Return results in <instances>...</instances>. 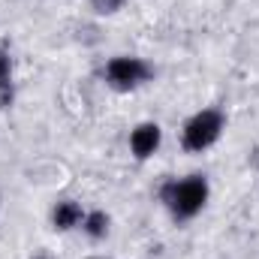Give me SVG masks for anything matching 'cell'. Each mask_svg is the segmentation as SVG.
<instances>
[{
	"label": "cell",
	"mask_w": 259,
	"mask_h": 259,
	"mask_svg": "<svg viewBox=\"0 0 259 259\" xmlns=\"http://www.w3.org/2000/svg\"><path fill=\"white\" fill-rule=\"evenodd\" d=\"M81 229H84V235L94 238V241L106 238V235H109V214H106V211H88Z\"/></svg>",
	"instance_id": "6"
},
{
	"label": "cell",
	"mask_w": 259,
	"mask_h": 259,
	"mask_svg": "<svg viewBox=\"0 0 259 259\" xmlns=\"http://www.w3.org/2000/svg\"><path fill=\"white\" fill-rule=\"evenodd\" d=\"M12 61L6 52H0V106L12 103Z\"/></svg>",
	"instance_id": "7"
},
{
	"label": "cell",
	"mask_w": 259,
	"mask_h": 259,
	"mask_svg": "<svg viewBox=\"0 0 259 259\" xmlns=\"http://www.w3.org/2000/svg\"><path fill=\"white\" fill-rule=\"evenodd\" d=\"M124 0H97V6H100V12H112V9H118Z\"/></svg>",
	"instance_id": "8"
},
{
	"label": "cell",
	"mask_w": 259,
	"mask_h": 259,
	"mask_svg": "<svg viewBox=\"0 0 259 259\" xmlns=\"http://www.w3.org/2000/svg\"><path fill=\"white\" fill-rule=\"evenodd\" d=\"M84 208L75 202V199H64V202H58L55 208H52V223H55V229H61V232H69V229H78L81 223H84Z\"/></svg>",
	"instance_id": "5"
},
{
	"label": "cell",
	"mask_w": 259,
	"mask_h": 259,
	"mask_svg": "<svg viewBox=\"0 0 259 259\" xmlns=\"http://www.w3.org/2000/svg\"><path fill=\"white\" fill-rule=\"evenodd\" d=\"M223 130H226V115L220 109H202L184 124L181 145L187 151H193V154H202L223 136Z\"/></svg>",
	"instance_id": "2"
},
{
	"label": "cell",
	"mask_w": 259,
	"mask_h": 259,
	"mask_svg": "<svg viewBox=\"0 0 259 259\" xmlns=\"http://www.w3.org/2000/svg\"><path fill=\"white\" fill-rule=\"evenodd\" d=\"M91 259H97V256H91Z\"/></svg>",
	"instance_id": "9"
},
{
	"label": "cell",
	"mask_w": 259,
	"mask_h": 259,
	"mask_svg": "<svg viewBox=\"0 0 259 259\" xmlns=\"http://www.w3.org/2000/svg\"><path fill=\"white\" fill-rule=\"evenodd\" d=\"M208 178L205 175H187L181 181H169L163 187V202L175 220H193L208 202Z\"/></svg>",
	"instance_id": "1"
},
{
	"label": "cell",
	"mask_w": 259,
	"mask_h": 259,
	"mask_svg": "<svg viewBox=\"0 0 259 259\" xmlns=\"http://www.w3.org/2000/svg\"><path fill=\"white\" fill-rule=\"evenodd\" d=\"M160 145H163V130H160L157 121H142L139 127H133V133H130V151H133L136 160L154 157L160 151Z\"/></svg>",
	"instance_id": "4"
},
{
	"label": "cell",
	"mask_w": 259,
	"mask_h": 259,
	"mask_svg": "<svg viewBox=\"0 0 259 259\" xmlns=\"http://www.w3.org/2000/svg\"><path fill=\"white\" fill-rule=\"evenodd\" d=\"M151 75H154V69H151L148 61H142V58L121 55V58H112V61L106 64V81H109L115 91H136V88L145 84Z\"/></svg>",
	"instance_id": "3"
},
{
	"label": "cell",
	"mask_w": 259,
	"mask_h": 259,
	"mask_svg": "<svg viewBox=\"0 0 259 259\" xmlns=\"http://www.w3.org/2000/svg\"><path fill=\"white\" fill-rule=\"evenodd\" d=\"M36 259H42V256H36Z\"/></svg>",
	"instance_id": "10"
}]
</instances>
